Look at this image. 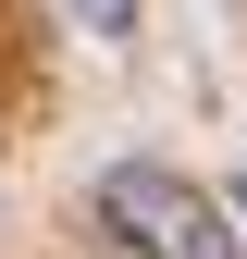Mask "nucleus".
I'll return each instance as SVG.
<instances>
[{"label": "nucleus", "instance_id": "1", "mask_svg": "<svg viewBox=\"0 0 247 259\" xmlns=\"http://www.w3.org/2000/svg\"><path fill=\"white\" fill-rule=\"evenodd\" d=\"M99 235H124L136 259H235V210L210 185H185L173 160H111L99 173Z\"/></svg>", "mask_w": 247, "mask_h": 259}, {"label": "nucleus", "instance_id": "2", "mask_svg": "<svg viewBox=\"0 0 247 259\" xmlns=\"http://www.w3.org/2000/svg\"><path fill=\"white\" fill-rule=\"evenodd\" d=\"M74 25L87 37H136V0H74Z\"/></svg>", "mask_w": 247, "mask_h": 259}, {"label": "nucleus", "instance_id": "3", "mask_svg": "<svg viewBox=\"0 0 247 259\" xmlns=\"http://www.w3.org/2000/svg\"><path fill=\"white\" fill-rule=\"evenodd\" d=\"M235 222H247V185H235Z\"/></svg>", "mask_w": 247, "mask_h": 259}]
</instances>
